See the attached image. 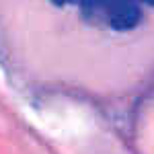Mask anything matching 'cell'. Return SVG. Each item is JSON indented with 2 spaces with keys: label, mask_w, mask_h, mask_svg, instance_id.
Returning a JSON list of instances; mask_svg holds the SVG:
<instances>
[{
  "label": "cell",
  "mask_w": 154,
  "mask_h": 154,
  "mask_svg": "<svg viewBox=\"0 0 154 154\" xmlns=\"http://www.w3.org/2000/svg\"><path fill=\"white\" fill-rule=\"evenodd\" d=\"M140 2H144V4H150V6H154V0H140Z\"/></svg>",
  "instance_id": "3"
},
{
  "label": "cell",
  "mask_w": 154,
  "mask_h": 154,
  "mask_svg": "<svg viewBox=\"0 0 154 154\" xmlns=\"http://www.w3.org/2000/svg\"><path fill=\"white\" fill-rule=\"evenodd\" d=\"M78 6L86 21L113 31H130L142 17L140 0H80Z\"/></svg>",
  "instance_id": "1"
},
{
  "label": "cell",
  "mask_w": 154,
  "mask_h": 154,
  "mask_svg": "<svg viewBox=\"0 0 154 154\" xmlns=\"http://www.w3.org/2000/svg\"><path fill=\"white\" fill-rule=\"evenodd\" d=\"M51 2H56L60 6H64V4H78L80 0H51Z\"/></svg>",
  "instance_id": "2"
}]
</instances>
